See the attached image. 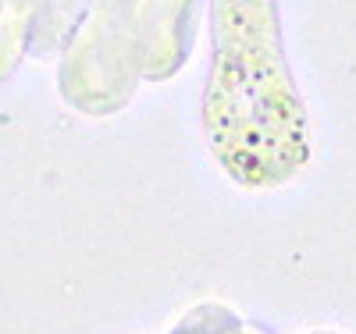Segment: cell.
I'll return each mask as SVG.
<instances>
[{
    "label": "cell",
    "instance_id": "cell-1",
    "mask_svg": "<svg viewBox=\"0 0 356 334\" xmlns=\"http://www.w3.org/2000/svg\"><path fill=\"white\" fill-rule=\"evenodd\" d=\"M203 135L221 171L271 189L310 160V125L282 47L275 0H211Z\"/></svg>",
    "mask_w": 356,
    "mask_h": 334
}]
</instances>
